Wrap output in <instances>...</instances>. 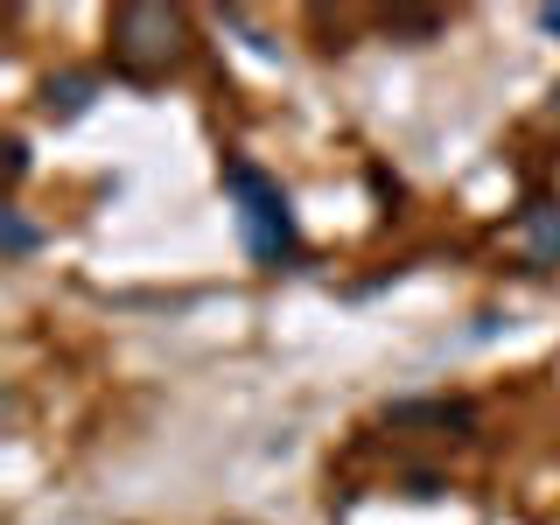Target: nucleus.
<instances>
[{
	"mask_svg": "<svg viewBox=\"0 0 560 525\" xmlns=\"http://www.w3.org/2000/svg\"><path fill=\"white\" fill-rule=\"evenodd\" d=\"M224 189L238 197V238L259 267H288L294 259V210L280 197L273 175H259L253 162H224Z\"/></svg>",
	"mask_w": 560,
	"mask_h": 525,
	"instance_id": "nucleus-1",
	"label": "nucleus"
},
{
	"mask_svg": "<svg viewBox=\"0 0 560 525\" xmlns=\"http://www.w3.org/2000/svg\"><path fill=\"white\" fill-rule=\"evenodd\" d=\"M189 28L175 8H148V0H133V8L113 14V63L127 70L133 84H154L162 70H175V57H183Z\"/></svg>",
	"mask_w": 560,
	"mask_h": 525,
	"instance_id": "nucleus-2",
	"label": "nucleus"
},
{
	"mask_svg": "<svg viewBox=\"0 0 560 525\" xmlns=\"http://www.w3.org/2000/svg\"><path fill=\"white\" fill-rule=\"evenodd\" d=\"M512 245H518V259L525 267H560V203L553 197H539V203H525L518 210V224H512Z\"/></svg>",
	"mask_w": 560,
	"mask_h": 525,
	"instance_id": "nucleus-3",
	"label": "nucleus"
},
{
	"mask_svg": "<svg viewBox=\"0 0 560 525\" xmlns=\"http://www.w3.org/2000/svg\"><path fill=\"white\" fill-rule=\"evenodd\" d=\"M92 92H98L92 70H63V78L43 84V113H49V119H78L84 105H92Z\"/></svg>",
	"mask_w": 560,
	"mask_h": 525,
	"instance_id": "nucleus-4",
	"label": "nucleus"
},
{
	"mask_svg": "<svg viewBox=\"0 0 560 525\" xmlns=\"http://www.w3.org/2000/svg\"><path fill=\"white\" fill-rule=\"evenodd\" d=\"M385 420H393V428H413V420H428V428H469V413L463 399H407V407H385Z\"/></svg>",
	"mask_w": 560,
	"mask_h": 525,
	"instance_id": "nucleus-5",
	"label": "nucleus"
},
{
	"mask_svg": "<svg viewBox=\"0 0 560 525\" xmlns=\"http://www.w3.org/2000/svg\"><path fill=\"white\" fill-rule=\"evenodd\" d=\"M35 245H43V232H35V224L22 218V210H0V253H8V259H28L35 253Z\"/></svg>",
	"mask_w": 560,
	"mask_h": 525,
	"instance_id": "nucleus-6",
	"label": "nucleus"
},
{
	"mask_svg": "<svg viewBox=\"0 0 560 525\" xmlns=\"http://www.w3.org/2000/svg\"><path fill=\"white\" fill-rule=\"evenodd\" d=\"M22 175H28V148H22V140H8V183H22Z\"/></svg>",
	"mask_w": 560,
	"mask_h": 525,
	"instance_id": "nucleus-7",
	"label": "nucleus"
},
{
	"mask_svg": "<svg viewBox=\"0 0 560 525\" xmlns=\"http://www.w3.org/2000/svg\"><path fill=\"white\" fill-rule=\"evenodd\" d=\"M539 28H547V35H560V8H539Z\"/></svg>",
	"mask_w": 560,
	"mask_h": 525,
	"instance_id": "nucleus-8",
	"label": "nucleus"
}]
</instances>
